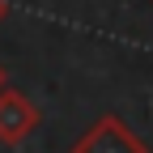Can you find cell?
<instances>
[{
    "label": "cell",
    "instance_id": "obj_1",
    "mask_svg": "<svg viewBox=\"0 0 153 153\" xmlns=\"http://www.w3.org/2000/svg\"><path fill=\"white\" fill-rule=\"evenodd\" d=\"M72 153H149V145H145L123 119L102 115V119H98L81 140L72 145Z\"/></svg>",
    "mask_w": 153,
    "mask_h": 153
},
{
    "label": "cell",
    "instance_id": "obj_2",
    "mask_svg": "<svg viewBox=\"0 0 153 153\" xmlns=\"http://www.w3.org/2000/svg\"><path fill=\"white\" fill-rule=\"evenodd\" d=\"M38 106L26 98L22 89H0V145H22L30 132L38 128Z\"/></svg>",
    "mask_w": 153,
    "mask_h": 153
},
{
    "label": "cell",
    "instance_id": "obj_3",
    "mask_svg": "<svg viewBox=\"0 0 153 153\" xmlns=\"http://www.w3.org/2000/svg\"><path fill=\"white\" fill-rule=\"evenodd\" d=\"M4 17H9V0H0V22H4Z\"/></svg>",
    "mask_w": 153,
    "mask_h": 153
},
{
    "label": "cell",
    "instance_id": "obj_4",
    "mask_svg": "<svg viewBox=\"0 0 153 153\" xmlns=\"http://www.w3.org/2000/svg\"><path fill=\"white\" fill-rule=\"evenodd\" d=\"M4 85H9V72H4V68H0V89H4Z\"/></svg>",
    "mask_w": 153,
    "mask_h": 153
}]
</instances>
